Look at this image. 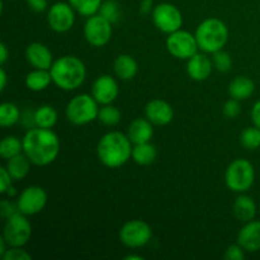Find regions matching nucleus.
Wrapping results in <instances>:
<instances>
[{
    "label": "nucleus",
    "instance_id": "obj_1",
    "mask_svg": "<svg viewBox=\"0 0 260 260\" xmlns=\"http://www.w3.org/2000/svg\"><path fill=\"white\" fill-rule=\"evenodd\" d=\"M23 152L33 165L46 167L56 160L60 152V140L51 128L36 126L25 132L22 139Z\"/></svg>",
    "mask_w": 260,
    "mask_h": 260
},
{
    "label": "nucleus",
    "instance_id": "obj_2",
    "mask_svg": "<svg viewBox=\"0 0 260 260\" xmlns=\"http://www.w3.org/2000/svg\"><path fill=\"white\" fill-rule=\"evenodd\" d=\"M132 149V142L127 135L112 131L99 140L96 155L104 167L117 169L131 159Z\"/></svg>",
    "mask_w": 260,
    "mask_h": 260
},
{
    "label": "nucleus",
    "instance_id": "obj_3",
    "mask_svg": "<svg viewBox=\"0 0 260 260\" xmlns=\"http://www.w3.org/2000/svg\"><path fill=\"white\" fill-rule=\"evenodd\" d=\"M52 83L62 90H75L86 78V68L83 61L73 55H65L53 61L50 69Z\"/></svg>",
    "mask_w": 260,
    "mask_h": 260
},
{
    "label": "nucleus",
    "instance_id": "obj_4",
    "mask_svg": "<svg viewBox=\"0 0 260 260\" xmlns=\"http://www.w3.org/2000/svg\"><path fill=\"white\" fill-rule=\"evenodd\" d=\"M194 36L200 50L206 53H215L228 43L229 29L221 19L208 18L198 25Z\"/></svg>",
    "mask_w": 260,
    "mask_h": 260
},
{
    "label": "nucleus",
    "instance_id": "obj_5",
    "mask_svg": "<svg viewBox=\"0 0 260 260\" xmlns=\"http://www.w3.org/2000/svg\"><path fill=\"white\" fill-rule=\"evenodd\" d=\"M98 102L93 95L79 94L68 103L65 109L66 118L75 126H84L98 119Z\"/></svg>",
    "mask_w": 260,
    "mask_h": 260
},
{
    "label": "nucleus",
    "instance_id": "obj_6",
    "mask_svg": "<svg viewBox=\"0 0 260 260\" xmlns=\"http://www.w3.org/2000/svg\"><path fill=\"white\" fill-rule=\"evenodd\" d=\"M255 180V170L253 164L245 159H236L228 167L225 173V183L228 188L236 193H245L253 187Z\"/></svg>",
    "mask_w": 260,
    "mask_h": 260
},
{
    "label": "nucleus",
    "instance_id": "obj_7",
    "mask_svg": "<svg viewBox=\"0 0 260 260\" xmlns=\"http://www.w3.org/2000/svg\"><path fill=\"white\" fill-rule=\"evenodd\" d=\"M32 236V225L22 212L7 218L3 230V238L9 248H23Z\"/></svg>",
    "mask_w": 260,
    "mask_h": 260
},
{
    "label": "nucleus",
    "instance_id": "obj_8",
    "mask_svg": "<svg viewBox=\"0 0 260 260\" xmlns=\"http://www.w3.org/2000/svg\"><path fill=\"white\" fill-rule=\"evenodd\" d=\"M151 238V228L149 223L142 220L128 221L119 230V240L129 249H137L147 245Z\"/></svg>",
    "mask_w": 260,
    "mask_h": 260
},
{
    "label": "nucleus",
    "instance_id": "obj_9",
    "mask_svg": "<svg viewBox=\"0 0 260 260\" xmlns=\"http://www.w3.org/2000/svg\"><path fill=\"white\" fill-rule=\"evenodd\" d=\"M167 48L173 57L179 60H189L198 52V43L196 36L187 30H175L167 38Z\"/></svg>",
    "mask_w": 260,
    "mask_h": 260
},
{
    "label": "nucleus",
    "instance_id": "obj_10",
    "mask_svg": "<svg viewBox=\"0 0 260 260\" xmlns=\"http://www.w3.org/2000/svg\"><path fill=\"white\" fill-rule=\"evenodd\" d=\"M154 24L162 33H170L179 30L183 24V15L175 5L170 3H160L152 10Z\"/></svg>",
    "mask_w": 260,
    "mask_h": 260
},
{
    "label": "nucleus",
    "instance_id": "obj_11",
    "mask_svg": "<svg viewBox=\"0 0 260 260\" xmlns=\"http://www.w3.org/2000/svg\"><path fill=\"white\" fill-rule=\"evenodd\" d=\"M84 37L93 47H103L112 37V23L101 14L88 17L84 24Z\"/></svg>",
    "mask_w": 260,
    "mask_h": 260
},
{
    "label": "nucleus",
    "instance_id": "obj_12",
    "mask_svg": "<svg viewBox=\"0 0 260 260\" xmlns=\"http://www.w3.org/2000/svg\"><path fill=\"white\" fill-rule=\"evenodd\" d=\"M19 212L25 216L40 213L47 205V193L40 185H29L22 190L17 200Z\"/></svg>",
    "mask_w": 260,
    "mask_h": 260
},
{
    "label": "nucleus",
    "instance_id": "obj_13",
    "mask_svg": "<svg viewBox=\"0 0 260 260\" xmlns=\"http://www.w3.org/2000/svg\"><path fill=\"white\" fill-rule=\"evenodd\" d=\"M47 22L51 29L55 32H69L75 23V10L69 2L55 3L47 12Z\"/></svg>",
    "mask_w": 260,
    "mask_h": 260
},
{
    "label": "nucleus",
    "instance_id": "obj_14",
    "mask_svg": "<svg viewBox=\"0 0 260 260\" xmlns=\"http://www.w3.org/2000/svg\"><path fill=\"white\" fill-rule=\"evenodd\" d=\"M118 84L111 75L99 76L91 86V95L98 102V104H102V106L113 103L118 96Z\"/></svg>",
    "mask_w": 260,
    "mask_h": 260
},
{
    "label": "nucleus",
    "instance_id": "obj_15",
    "mask_svg": "<svg viewBox=\"0 0 260 260\" xmlns=\"http://www.w3.org/2000/svg\"><path fill=\"white\" fill-rule=\"evenodd\" d=\"M145 114L146 118L155 126H167L174 118L173 107L161 99L150 101L145 107Z\"/></svg>",
    "mask_w": 260,
    "mask_h": 260
},
{
    "label": "nucleus",
    "instance_id": "obj_16",
    "mask_svg": "<svg viewBox=\"0 0 260 260\" xmlns=\"http://www.w3.org/2000/svg\"><path fill=\"white\" fill-rule=\"evenodd\" d=\"M213 61L206 53H196L188 60L187 73L196 81H205L212 74Z\"/></svg>",
    "mask_w": 260,
    "mask_h": 260
},
{
    "label": "nucleus",
    "instance_id": "obj_17",
    "mask_svg": "<svg viewBox=\"0 0 260 260\" xmlns=\"http://www.w3.org/2000/svg\"><path fill=\"white\" fill-rule=\"evenodd\" d=\"M25 58L35 69L50 70L53 63V57L50 48L40 42L30 43L25 48Z\"/></svg>",
    "mask_w": 260,
    "mask_h": 260
},
{
    "label": "nucleus",
    "instance_id": "obj_18",
    "mask_svg": "<svg viewBox=\"0 0 260 260\" xmlns=\"http://www.w3.org/2000/svg\"><path fill=\"white\" fill-rule=\"evenodd\" d=\"M238 244L248 253L260 250V221H249L239 231Z\"/></svg>",
    "mask_w": 260,
    "mask_h": 260
},
{
    "label": "nucleus",
    "instance_id": "obj_19",
    "mask_svg": "<svg viewBox=\"0 0 260 260\" xmlns=\"http://www.w3.org/2000/svg\"><path fill=\"white\" fill-rule=\"evenodd\" d=\"M152 135H154L152 123L147 118L134 119L129 123L128 132H127V136L134 145L150 142L152 139Z\"/></svg>",
    "mask_w": 260,
    "mask_h": 260
},
{
    "label": "nucleus",
    "instance_id": "obj_20",
    "mask_svg": "<svg viewBox=\"0 0 260 260\" xmlns=\"http://www.w3.org/2000/svg\"><path fill=\"white\" fill-rule=\"evenodd\" d=\"M234 216L241 222H249L253 221L256 215V203L250 196H246L241 193L235 200L233 206Z\"/></svg>",
    "mask_w": 260,
    "mask_h": 260
},
{
    "label": "nucleus",
    "instance_id": "obj_21",
    "mask_svg": "<svg viewBox=\"0 0 260 260\" xmlns=\"http://www.w3.org/2000/svg\"><path fill=\"white\" fill-rule=\"evenodd\" d=\"M254 90H255V84L248 76H238L234 80H231L230 85H229L230 96L239 102L250 98Z\"/></svg>",
    "mask_w": 260,
    "mask_h": 260
},
{
    "label": "nucleus",
    "instance_id": "obj_22",
    "mask_svg": "<svg viewBox=\"0 0 260 260\" xmlns=\"http://www.w3.org/2000/svg\"><path fill=\"white\" fill-rule=\"evenodd\" d=\"M113 70L114 74L117 75V78H119L121 80H131L136 76L137 70H139V66H137L136 60L132 57L131 55H119L118 57L114 60L113 63Z\"/></svg>",
    "mask_w": 260,
    "mask_h": 260
},
{
    "label": "nucleus",
    "instance_id": "obj_23",
    "mask_svg": "<svg viewBox=\"0 0 260 260\" xmlns=\"http://www.w3.org/2000/svg\"><path fill=\"white\" fill-rule=\"evenodd\" d=\"M52 83V76L50 70L35 69L25 76V86L32 91H42Z\"/></svg>",
    "mask_w": 260,
    "mask_h": 260
},
{
    "label": "nucleus",
    "instance_id": "obj_24",
    "mask_svg": "<svg viewBox=\"0 0 260 260\" xmlns=\"http://www.w3.org/2000/svg\"><path fill=\"white\" fill-rule=\"evenodd\" d=\"M30 160L25 156L24 152L7 160V169L14 180H22L28 175L30 170Z\"/></svg>",
    "mask_w": 260,
    "mask_h": 260
},
{
    "label": "nucleus",
    "instance_id": "obj_25",
    "mask_svg": "<svg viewBox=\"0 0 260 260\" xmlns=\"http://www.w3.org/2000/svg\"><path fill=\"white\" fill-rule=\"evenodd\" d=\"M156 147L152 144H150V142L134 145V149H132V160L136 164L141 165V167L151 165L156 160Z\"/></svg>",
    "mask_w": 260,
    "mask_h": 260
},
{
    "label": "nucleus",
    "instance_id": "obj_26",
    "mask_svg": "<svg viewBox=\"0 0 260 260\" xmlns=\"http://www.w3.org/2000/svg\"><path fill=\"white\" fill-rule=\"evenodd\" d=\"M57 112L52 106H41L33 116V121L41 128H52L57 122Z\"/></svg>",
    "mask_w": 260,
    "mask_h": 260
},
{
    "label": "nucleus",
    "instance_id": "obj_27",
    "mask_svg": "<svg viewBox=\"0 0 260 260\" xmlns=\"http://www.w3.org/2000/svg\"><path fill=\"white\" fill-rule=\"evenodd\" d=\"M23 152V141L15 136H7L0 142V156L5 160H9L12 157Z\"/></svg>",
    "mask_w": 260,
    "mask_h": 260
},
{
    "label": "nucleus",
    "instance_id": "obj_28",
    "mask_svg": "<svg viewBox=\"0 0 260 260\" xmlns=\"http://www.w3.org/2000/svg\"><path fill=\"white\" fill-rule=\"evenodd\" d=\"M20 119V111L14 103L5 102L0 106V126L8 128L17 124Z\"/></svg>",
    "mask_w": 260,
    "mask_h": 260
},
{
    "label": "nucleus",
    "instance_id": "obj_29",
    "mask_svg": "<svg viewBox=\"0 0 260 260\" xmlns=\"http://www.w3.org/2000/svg\"><path fill=\"white\" fill-rule=\"evenodd\" d=\"M69 3L80 15L91 17L99 12L103 0H69Z\"/></svg>",
    "mask_w": 260,
    "mask_h": 260
},
{
    "label": "nucleus",
    "instance_id": "obj_30",
    "mask_svg": "<svg viewBox=\"0 0 260 260\" xmlns=\"http://www.w3.org/2000/svg\"><path fill=\"white\" fill-rule=\"evenodd\" d=\"M241 146L246 150H256L260 147V128L256 126L246 127L240 135Z\"/></svg>",
    "mask_w": 260,
    "mask_h": 260
},
{
    "label": "nucleus",
    "instance_id": "obj_31",
    "mask_svg": "<svg viewBox=\"0 0 260 260\" xmlns=\"http://www.w3.org/2000/svg\"><path fill=\"white\" fill-rule=\"evenodd\" d=\"M98 119L104 126H116L121 121V112L117 107L106 104L102 108H99Z\"/></svg>",
    "mask_w": 260,
    "mask_h": 260
},
{
    "label": "nucleus",
    "instance_id": "obj_32",
    "mask_svg": "<svg viewBox=\"0 0 260 260\" xmlns=\"http://www.w3.org/2000/svg\"><path fill=\"white\" fill-rule=\"evenodd\" d=\"M98 14H101L103 18H106L107 20H109L112 24L118 22L119 15H121L118 3H117L116 0H106V2L102 3Z\"/></svg>",
    "mask_w": 260,
    "mask_h": 260
},
{
    "label": "nucleus",
    "instance_id": "obj_33",
    "mask_svg": "<svg viewBox=\"0 0 260 260\" xmlns=\"http://www.w3.org/2000/svg\"><path fill=\"white\" fill-rule=\"evenodd\" d=\"M213 55V66H215L216 70H218L220 73H229L233 68V58H231L230 53L226 52V51L220 50L217 52L212 53Z\"/></svg>",
    "mask_w": 260,
    "mask_h": 260
},
{
    "label": "nucleus",
    "instance_id": "obj_34",
    "mask_svg": "<svg viewBox=\"0 0 260 260\" xmlns=\"http://www.w3.org/2000/svg\"><path fill=\"white\" fill-rule=\"evenodd\" d=\"M2 258L4 260H30L32 256L22 248H9Z\"/></svg>",
    "mask_w": 260,
    "mask_h": 260
},
{
    "label": "nucleus",
    "instance_id": "obj_35",
    "mask_svg": "<svg viewBox=\"0 0 260 260\" xmlns=\"http://www.w3.org/2000/svg\"><path fill=\"white\" fill-rule=\"evenodd\" d=\"M222 112L228 118H236L241 112V107L240 104H239V101L231 98L230 101H228L223 104Z\"/></svg>",
    "mask_w": 260,
    "mask_h": 260
},
{
    "label": "nucleus",
    "instance_id": "obj_36",
    "mask_svg": "<svg viewBox=\"0 0 260 260\" xmlns=\"http://www.w3.org/2000/svg\"><path fill=\"white\" fill-rule=\"evenodd\" d=\"M223 258L228 260H243L245 258V250L239 244H231L226 249L225 254H223Z\"/></svg>",
    "mask_w": 260,
    "mask_h": 260
},
{
    "label": "nucleus",
    "instance_id": "obj_37",
    "mask_svg": "<svg viewBox=\"0 0 260 260\" xmlns=\"http://www.w3.org/2000/svg\"><path fill=\"white\" fill-rule=\"evenodd\" d=\"M18 212H19V208H18L17 203H13L12 201L9 200H3L2 202H0V213H2V216L5 220Z\"/></svg>",
    "mask_w": 260,
    "mask_h": 260
},
{
    "label": "nucleus",
    "instance_id": "obj_38",
    "mask_svg": "<svg viewBox=\"0 0 260 260\" xmlns=\"http://www.w3.org/2000/svg\"><path fill=\"white\" fill-rule=\"evenodd\" d=\"M13 178L12 175L9 174V172H8L7 167H3L0 168V192L3 193V194H5V192L8 190V188L10 187L13 182Z\"/></svg>",
    "mask_w": 260,
    "mask_h": 260
},
{
    "label": "nucleus",
    "instance_id": "obj_39",
    "mask_svg": "<svg viewBox=\"0 0 260 260\" xmlns=\"http://www.w3.org/2000/svg\"><path fill=\"white\" fill-rule=\"evenodd\" d=\"M27 5L36 13H42L47 10L48 3L47 0H25Z\"/></svg>",
    "mask_w": 260,
    "mask_h": 260
},
{
    "label": "nucleus",
    "instance_id": "obj_40",
    "mask_svg": "<svg viewBox=\"0 0 260 260\" xmlns=\"http://www.w3.org/2000/svg\"><path fill=\"white\" fill-rule=\"evenodd\" d=\"M251 121H253L254 126L260 128V101L256 102L251 108Z\"/></svg>",
    "mask_w": 260,
    "mask_h": 260
},
{
    "label": "nucleus",
    "instance_id": "obj_41",
    "mask_svg": "<svg viewBox=\"0 0 260 260\" xmlns=\"http://www.w3.org/2000/svg\"><path fill=\"white\" fill-rule=\"evenodd\" d=\"M154 2L152 0H142L141 3H140V13L144 15L149 14V13H151L152 10H154Z\"/></svg>",
    "mask_w": 260,
    "mask_h": 260
},
{
    "label": "nucleus",
    "instance_id": "obj_42",
    "mask_svg": "<svg viewBox=\"0 0 260 260\" xmlns=\"http://www.w3.org/2000/svg\"><path fill=\"white\" fill-rule=\"evenodd\" d=\"M8 57H9V51H8V47L5 46V43H2L0 45V63L4 65L7 62Z\"/></svg>",
    "mask_w": 260,
    "mask_h": 260
},
{
    "label": "nucleus",
    "instance_id": "obj_43",
    "mask_svg": "<svg viewBox=\"0 0 260 260\" xmlns=\"http://www.w3.org/2000/svg\"><path fill=\"white\" fill-rule=\"evenodd\" d=\"M7 83H8V76L7 73H5L4 68L0 69V90L4 91L5 88H7Z\"/></svg>",
    "mask_w": 260,
    "mask_h": 260
},
{
    "label": "nucleus",
    "instance_id": "obj_44",
    "mask_svg": "<svg viewBox=\"0 0 260 260\" xmlns=\"http://www.w3.org/2000/svg\"><path fill=\"white\" fill-rule=\"evenodd\" d=\"M7 246H8L7 241H5V240H4V238H3V236H2V239H0V255H2V256L4 255L5 251L8 250Z\"/></svg>",
    "mask_w": 260,
    "mask_h": 260
},
{
    "label": "nucleus",
    "instance_id": "obj_45",
    "mask_svg": "<svg viewBox=\"0 0 260 260\" xmlns=\"http://www.w3.org/2000/svg\"><path fill=\"white\" fill-rule=\"evenodd\" d=\"M5 194H7L8 197H10V198L15 197V196H17V189H15V188L13 187V185H10V187L8 188L7 192H5Z\"/></svg>",
    "mask_w": 260,
    "mask_h": 260
},
{
    "label": "nucleus",
    "instance_id": "obj_46",
    "mask_svg": "<svg viewBox=\"0 0 260 260\" xmlns=\"http://www.w3.org/2000/svg\"><path fill=\"white\" fill-rule=\"evenodd\" d=\"M141 255H135V254H129V255L124 256V260H142Z\"/></svg>",
    "mask_w": 260,
    "mask_h": 260
}]
</instances>
